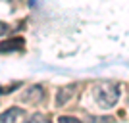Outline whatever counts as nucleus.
Here are the masks:
<instances>
[{
    "mask_svg": "<svg viewBox=\"0 0 129 123\" xmlns=\"http://www.w3.org/2000/svg\"><path fill=\"white\" fill-rule=\"evenodd\" d=\"M92 96L100 108H112L119 100V85H116V83H96L92 87Z\"/></svg>",
    "mask_w": 129,
    "mask_h": 123,
    "instance_id": "f257e3e1",
    "label": "nucleus"
},
{
    "mask_svg": "<svg viewBox=\"0 0 129 123\" xmlns=\"http://www.w3.org/2000/svg\"><path fill=\"white\" fill-rule=\"evenodd\" d=\"M44 98V89L41 85H33L29 87L25 92L21 94V100L23 102H29V104H41Z\"/></svg>",
    "mask_w": 129,
    "mask_h": 123,
    "instance_id": "f03ea898",
    "label": "nucleus"
},
{
    "mask_svg": "<svg viewBox=\"0 0 129 123\" xmlns=\"http://www.w3.org/2000/svg\"><path fill=\"white\" fill-rule=\"evenodd\" d=\"M75 94V85H68V87H62L56 94V106H66L70 98H73Z\"/></svg>",
    "mask_w": 129,
    "mask_h": 123,
    "instance_id": "7ed1b4c3",
    "label": "nucleus"
},
{
    "mask_svg": "<svg viewBox=\"0 0 129 123\" xmlns=\"http://www.w3.org/2000/svg\"><path fill=\"white\" fill-rule=\"evenodd\" d=\"M23 115L21 108H10L4 113H0V123H17V119Z\"/></svg>",
    "mask_w": 129,
    "mask_h": 123,
    "instance_id": "20e7f679",
    "label": "nucleus"
},
{
    "mask_svg": "<svg viewBox=\"0 0 129 123\" xmlns=\"http://www.w3.org/2000/svg\"><path fill=\"white\" fill-rule=\"evenodd\" d=\"M25 40L21 37L17 38H10V40H4V43L0 44V52H14V50H21Z\"/></svg>",
    "mask_w": 129,
    "mask_h": 123,
    "instance_id": "39448f33",
    "label": "nucleus"
},
{
    "mask_svg": "<svg viewBox=\"0 0 129 123\" xmlns=\"http://www.w3.org/2000/svg\"><path fill=\"white\" fill-rule=\"evenodd\" d=\"M25 123H50V117L46 113L37 112V113H31V115L25 119Z\"/></svg>",
    "mask_w": 129,
    "mask_h": 123,
    "instance_id": "423d86ee",
    "label": "nucleus"
},
{
    "mask_svg": "<svg viewBox=\"0 0 129 123\" xmlns=\"http://www.w3.org/2000/svg\"><path fill=\"white\" fill-rule=\"evenodd\" d=\"M58 123H81V121L71 115H62V117H58Z\"/></svg>",
    "mask_w": 129,
    "mask_h": 123,
    "instance_id": "0eeeda50",
    "label": "nucleus"
},
{
    "mask_svg": "<svg viewBox=\"0 0 129 123\" xmlns=\"http://www.w3.org/2000/svg\"><path fill=\"white\" fill-rule=\"evenodd\" d=\"M6 31H8V25H6V23H0V35H4Z\"/></svg>",
    "mask_w": 129,
    "mask_h": 123,
    "instance_id": "6e6552de",
    "label": "nucleus"
}]
</instances>
